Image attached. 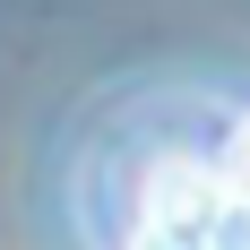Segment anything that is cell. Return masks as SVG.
Segmentation results:
<instances>
[{"mask_svg":"<svg viewBox=\"0 0 250 250\" xmlns=\"http://www.w3.org/2000/svg\"><path fill=\"white\" fill-rule=\"evenodd\" d=\"M207 216H216V207H207ZM207 216H181V207H138L129 250H207Z\"/></svg>","mask_w":250,"mask_h":250,"instance_id":"1","label":"cell"},{"mask_svg":"<svg viewBox=\"0 0 250 250\" xmlns=\"http://www.w3.org/2000/svg\"><path fill=\"white\" fill-rule=\"evenodd\" d=\"M207 250H250V199H242V190L216 199V216H207Z\"/></svg>","mask_w":250,"mask_h":250,"instance_id":"2","label":"cell"},{"mask_svg":"<svg viewBox=\"0 0 250 250\" xmlns=\"http://www.w3.org/2000/svg\"><path fill=\"white\" fill-rule=\"evenodd\" d=\"M216 173H225V190H242V199H250V121L233 129V147H225V164H216Z\"/></svg>","mask_w":250,"mask_h":250,"instance_id":"3","label":"cell"}]
</instances>
